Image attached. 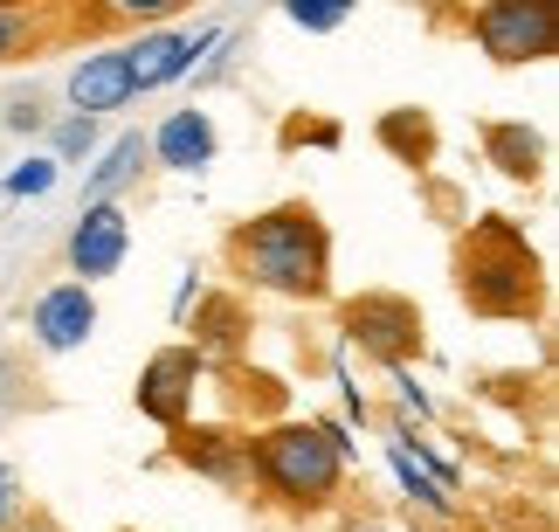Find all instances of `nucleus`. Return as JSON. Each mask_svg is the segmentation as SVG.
<instances>
[{"mask_svg":"<svg viewBox=\"0 0 559 532\" xmlns=\"http://www.w3.org/2000/svg\"><path fill=\"white\" fill-rule=\"evenodd\" d=\"M222 257L242 291H270V297H290V305L332 297V228L311 201H276L263 215L235 222Z\"/></svg>","mask_w":559,"mask_h":532,"instance_id":"obj_1","label":"nucleus"},{"mask_svg":"<svg viewBox=\"0 0 559 532\" xmlns=\"http://www.w3.org/2000/svg\"><path fill=\"white\" fill-rule=\"evenodd\" d=\"M249 484L276 512H332V498L346 492V436L332 422H270L249 436Z\"/></svg>","mask_w":559,"mask_h":532,"instance_id":"obj_2","label":"nucleus"},{"mask_svg":"<svg viewBox=\"0 0 559 532\" xmlns=\"http://www.w3.org/2000/svg\"><path fill=\"white\" fill-rule=\"evenodd\" d=\"M456 291L477 318H539L546 270L504 215H484L456 249Z\"/></svg>","mask_w":559,"mask_h":532,"instance_id":"obj_3","label":"nucleus"},{"mask_svg":"<svg viewBox=\"0 0 559 532\" xmlns=\"http://www.w3.org/2000/svg\"><path fill=\"white\" fill-rule=\"evenodd\" d=\"M469 42H477L498 70L552 62V49H559V0H484V8L469 14Z\"/></svg>","mask_w":559,"mask_h":532,"instance_id":"obj_4","label":"nucleus"},{"mask_svg":"<svg viewBox=\"0 0 559 532\" xmlns=\"http://www.w3.org/2000/svg\"><path fill=\"white\" fill-rule=\"evenodd\" d=\"M338 326H346V339L367 359H380V367H407V359L421 353V305L401 291H359L338 305Z\"/></svg>","mask_w":559,"mask_h":532,"instance_id":"obj_5","label":"nucleus"},{"mask_svg":"<svg viewBox=\"0 0 559 532\" xmlns=\"http://www.w3.org/2000/svg\"><path fill=\"white\" fill-rule=\"evenodd\" d=\"M201 380H207V359L193 346H159L153 359L139 367V415L159 422V429H180V422H193V401H201Z\"/></svg>","mask_w":559,"mask_h":532,"instance_id":"obj_6","label":"nucleus"},{"mask_svg":"<svg viewBox=\"0 0 559 532\" xmlns=\"http://www.w3.org/2000/svg\"><path fill=\"white\" fill-rule=\"evenodd\" d=\"M166 436H174V463L193 471L201 484H214V492H228V498L255 492L249 484V436L242 429H201V422H180V429H166Z\"/></svg>","mask_w":559,"mask_h":532,"instance_id":"obj_7","label":"nucleus"},{"mask_svg":"<svg viewBox=\"0 0 559 532\" xmlns=\"http://www.w3.org/2000/svg\"><path fill=\"white\" fill-rule=\"evenodd\" d=\"M124 249H132V222H124L118 201H91L70 228V243H62V263H70L76 284H97V276H118Z\"/></svg>","mask_w":559,"mask_h":532,"instance_id":"obj_8","label":"nucleus"},{"mask_svg":"<svg viewBox=\"0 0 559 532\" xmlns=\"http://www.w3.org/2000/svg\"><path fill=\"white\" fill-rule=\"evenodd\" d=\"M214 42H222V28H153L139 42H124V62H132V91H159V83L187 76L193 62H201Z\"/></svg>","mask_w":559,"mask_h":532,"instance_id":"obj_9","label":"nucleus"},{"mask_svg":"<svg viewBox=\"0 0 559 532\" xmlns=\"http://www.w3.org/2000/svg\"><path fill=\"white\" fill-rule=\"evenodd\" d=\"M28 332H35L41 353H76L83 339L97 332V297H91V284H56V291H41L35 311H28Z\"/></svg>","mask_w":559,"mask_h":532,"instance_id":"obj_10","label":"nucleus"},{"mask_svg":"<svg viewBox=\"0 0 559 532\" xmlns=\"http://www.w3.org/2000/svg\"><path fill=\"white\" fill-rule=\"evenodd\" d=\"M145 153H153L166 174H201V166H214V153H222V139H214V118L207 111H174L159 125L153 139H145Z\"/></svg>","mask_w":559,"mask_h":532,"instance_id":"obj_11","label":"nucleus"},{"mask_svg":"<svg viewBox=\"0 0 559 532\" xmlns=\"http://www.w3.org/2000/svg\"><path fill=\"white\" fill-rule=\"evenodd\" d=\"M139 91H132V62H124V49H97V56H83L76 70H70V104L83 118H97V111H124Z\"/></svg>","mask_w":559,"mask_h":532,"instance_id":"obj_12","label":"nucleus"},{"mask_svg":"<svg viewBox=\"0 0 559 532\" xmlns=\"http://www.w3.org/2000/svg\"><path fill=\"white\" fill-rule=\"evenodd\" d=\"M242 332H249V311L235 305V297H207V305L193 311V353H201L207 367H228V359L242 353Z\"/></svg>","mask_w":559,"mask_h":532,"instance_id":"obj_13","label":"nucleus"},{"mask_svg":"<svg viewBox=\"0 0 559 532\" xmlns=\"http://www.w3.org/2000/svg\"><path fill=\"white\" fill-rule=\"evenodd\" d=\"M484 153L504 180H539L546 174V139L532 125H484Z\"/></svg>","mask_w":559,"mask_h":532,"instance_id":"obj_14","label":"nucleus"},{"mask_svg":"<svg viewBox=\"0 0 559 532\" xmlns=\"http://www.w3.org/2000/svg\"><path fill=\"white\" fill-rule=\"evenodd\" d=\"M380 145L394 159H407V166H428L436 159V118L428 111H386L380 118Z\"/></svg>","mask_w":559,"mask_h":532,"instance_id":"obj_15","label":"nucleus"},{"mask_svg":"<svg viewBox=\"0 0 559 532\" xmlns=\"http://www.w3.org/2000/svg\"><path fill=\"white\" fill-rule=\"evenodd\" d=\"M145 132H124V139H111V153L97 159V174H91V201H118V187L124 180H139L145 174Z\"/></svg>","mask_w":559,"mask_h":532,"instance_id":"obj_16","label":"nucleus"},{"mask_svg":"<svg viewBox=\"0 0 559 532\" xmlns=\"http://www.w3.org/2000/svg\"><path fill=\"white\" fill-rule=\"evenodd\" d=\"M359 0H284V14L297 21L305 35H332V28H346Z\"/></svg>","mask_w":559,"mask_h":532,"instance_id":"obj_17","label":"nucleus"},{"mask_svg":"<svg viewBox=\"0 0 559 532\" xmlns=\"http://www.w3.org/2000/svg\"><path fill=\"white\" fill-rule=\"evenodd\" d=\"M41 42V21L35 8H0V62H21Z\"/></svg>","mask_w":559,"mask_h":532,"instance_id":"obj_18","label":"nucleus"},{"mask_svg":"<svg viewBox=\"0 0 559 532\" xmlns=\"http://www.w3.org/2000/svg\"><path fill=\"white\" fill-rule=\"evenodd\" d=\"M394 471H401V484H407V492H415V498L428 505V512H449L442 484H436V477H421V471H415V457H407V450H394Z\"/></svg>","mask_w":559,"mask_h":532,"instance_id":"obj_19","label":"nucleus"},{"mask_svg":"<svg viewBox=\"0 0 559 532\" xmlns=\"http://www.w3.org/2000/svg\"><path fill=\"white\" fill-rule=\"evenodd\" d=\"M91 145H97V118H83V111H76V118H62V125H56V153H62V159L91 153Z\"/></svg>","mask_w":559,"mask_h":532,"instance_id":"obj_20","label":"nucleus"},{"mask_svg":"<svg viewBox=\"0 0 559 532\" xmlns=\"http://www.w3.org/2000/svg\"><path fill=\"white\" fill-rule=\"evenodd\" d=\"M111 14H124V21H174L180 8H193V0H104Z\"/></svg>","mask_w":559,"mask_h":532,"instance_id":"obj_21","label":"nucleus"},{"mask_svg":"<svg viewBox=\"0 0 559 532\" xmlns=\"http://www.w3.org/2000/svg\"><path fill=\"white\" fill-rule=\"evenodd\" d=\"M49 187H56V159H28V166H14L8 194H49Z\"/></svg>","mask_w":559,"mask_h":532,"instance_id":"obj_22","label":"nucleus"},{"mask_svg":"<svg viewBox=\"0 0 559 532\" xmlns=\"http://www.w3.org/2000/svg\"><path fill=\"white\" fill-rule=\"evenodd\" d=\"M21 505H28V484H21V471L14 463H0V525H8Z\"/></svg>","mask_w":559,"mask_h":532,"instance_id":"obj_23","label":"nucleus"},{"mask_svg":"<svg viewBox=\"0 0 559 532\" xmlns=\"http://www.w3.org/2000/svg\"><path fill=\"white\" fill-rule=\"evenodd\" d=\"M0 532H62V525H56L49 512H35V505H21V512H14L8 525H0Z\"/></svg>","mask_w":559,"mask_h":532,"instance_id":"obj_24","label":"nucleus"},{"mask_svg":"<svg viewBox=\"0 0 559 532\" xmlns=\"http://www.w3.org/2000/svg\"><path fill=\"white\" fill-rule=\"evenodd\" d=\"M8 125H14V132H35V125H41V111H35V104H14V111H8Z\"/></svg>","mask_w":559,"mask_h":532,"instance_id":"obj_25","label":"nucleus"},{"mask_svg":"<svg viewBox=\"0 0 559 532\" xmlns=\"http://www.w3.org/2000/svg\"><path fill=\"white\" fill-rule=\"evenodd\" d=\"M0 8H35V0H0Z\"/></svg>","mask_w":559,"mask_h":532,"instance_id":"obj_26","label":"nucleus"},{"mask_svg":"<svg viewBox=\"0 0 559 532\" xmlns=\"http://www.w3.org/2000/svg\"><path fill=\"white\" fill-rule=\"evenodd\" d=\"M124 532H132V525H124Z\"/></svg>","mask_w":559,"mask_h":532,"instance_id":"obj_27","label":"nucleus"}]
</instances>
